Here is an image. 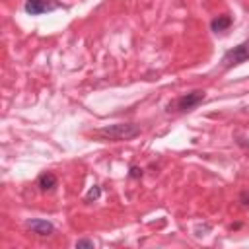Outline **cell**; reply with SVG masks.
<instances>
[{"label": "cell", "instance_id": "obj_1", "mask_svg": "<svg viewBox=\"0 0 249 249\" xmlns=\"http://www.w3.org/2000/svg\"><path fill=\"white\" fill-rule=\"evenodd\" d=\"M97 136L105 138V140H132L140 134V126L134 123H117V124H107L99 130H95Z\"/></svg>", "mask_w": 249, "mask_h": 249}, {"label": "cell", "instance_id": "obj_2", "mask_svg": "<svg viewBox=\"0 0 249 249\" xmlns=\"http://www.w3.org/2000/svg\"><path fill=\"white\" fill-rule=\"evenodd\" d=\"M206 97V91L204 89H195V91H189L181 97H177L175 101H171L167 105V111L171 113H187V111H193L196 105H200Z\"/></svg>", "mask_w": 249, "mask_h": 249}, {"label": "cell", "instance_id": "obj_3", "mask_svg": "<svg viewBox=\"0 0 249 249\" xmlns=\"http://www.w3.org/2000/svg\"><path fill=\"white\" fill-rule=\"evenodd\" d=\"M245 60H249V41H243L237 47L226 51L224 56H222V66L224 68H233L237 64H243Z\"/></svg>", "mask_w": 249, "mask_h": 249}, {"label": "cell", "instance_id": "obj_4", "mask_svg": "<svg viewBox=\"0 0 249 249\" xmlns=\"http://www.w3.org/2000/svg\"><path fill=\"white\" fill-rule=\"evenodd\" d=\"M62 4L60 0H25V12L29 16H41V14H49L58 10Z\"/></svg>", "mask_w": 249, "mask_h": 249}, {"label": "cell", "instance_id": "obj_5", "mask_svg": "<svg viewBox=\"0 0 249 249\" xmlns=\"http://www.w3.org/2000/svg\"><path fill=\"white\" fill-rule=\"evenodd\" d=\"M27 230H31L35 235H41V237H47V235H53L54 231V226L49 222V220H41V218H31L25 222Z\"/></svg>", "mask_w": 249, "mask_h": 249}, {"label": "cell", "instance_id": "obj_6", "mask_svg": "<svg viewBox=\"0 0 249 249\" xmlns=\"http://www.w3.org/2000/svg\"><path fill=\"white\" fill-rule=\"evenodd\" d=\"M37 187L41 189V191H53L54 187H56V175L54 173H51V171H45V173H41L39 175V179H37Z\"/></svg>", "mask_w": 249, "mask_h": 249}, {"label": "cell", "instance_id": "obj_7", "mask_svg": "<svg viewBox=\"0 0 249 249\" xmlns=\"http://www.w3.org/2000/svg\"><path fill=\"white\" fill-rule=\"evenodd\" d=\"M230 25H231V18H230V16H226V14L218 16V18H214V19L210 21V27H212V31H214V33L226 31Z\"/></svg>", "mask_w": 249, "mask_h": 249}, {"label": "cell", "instance_id": "obj_8", "mask_svg": "<svg viewBox=\"0 0 249 249\" xmlns=\"http://www.w3.org/2000/svg\"><path fill=\"white\" fill-rule=\"evenodd\" d=\"M99 195H101V189H99L97 185H93V187L88 191V195H86V202H91V200L99 198Z\"/></svg>", "mask_w": 249, "mask_h": 249}, {"label": "cell", "instance_id": "obj_9", "mask_svg": "<svg viewBox=\"0 0 249 249\" xmlns=\"http://www.w3.org/2000/svg\"><path fill=\"white\" fill-rule=\"evenodd\" d=\"M128 177H132V179H138V177H142V169H140L138 165H130Z\"/></svg>", "mask_w": 249, "mask_h": 249}, {"label": "cell", "instance_id": "obj_10", "mask_svg": "<svg viewBox=\"0 0 249 249\" xmlns=\"http://www.w3.org/2000/svg\"><path fill=\"white\" fill-rule=\"evenodd\" d=\"M76 247H89L91 249L93 247V241L91 239H78L76 241Z\"/></svg>", "mask_w": 249, "mask_h": 249}, {"label": "cell", "instance_id": "obj_11", "mask_svg": "<svg viewBox=\"0 0 249 249\" xmlns=\"http://www.w3.org/2000/svg\"><path fill=\"white\" fill-rule=\"evenodd\" d=\"M241 204H243V206H249V196H247V193H241Z\"/></svg>", "mask_w": 249, "mask_h": 249}]
</instances>
